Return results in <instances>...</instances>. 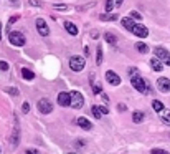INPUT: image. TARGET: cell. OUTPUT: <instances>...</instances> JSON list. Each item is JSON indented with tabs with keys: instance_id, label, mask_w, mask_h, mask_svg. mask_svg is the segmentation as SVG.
I'll return each mask as SVG.
<instances>
[{
	"instance_id": "cell-15",
	"label": "cell",
	"mask_w": 170,
	"mask_h": 154,
	"mask_svg": "<svg viewBox=\"0 0 170 154\" xmlns=\"http://www.w3.org/2000/svg\"><path fill=\"white\" fill-rule=\"evenodd\" d=\"M150 66H152L155 71H162V70H164V65L160 63V60L157 58V56H154V58L150 60Z\"/></svg>"
},
{
	"instance_id": "cell-10",
	"label": "cell",
	"mask_w": 170,
	"mask_h": 154,
	"mask_svg": "<svg viewBox=\"0 0 170 154\" xmlns=\"http://www.w3.org/2000/svg\"><path fill=\"white\" fill-rule=\"evenodd\" d=\"M157 88L162 91V93H168V91H170V80L164 78V76H162V78H159L157 80Z\"/></svg>"
},
{
	"instance_id": "cell-43",
	"label": "cell",
	"mask_w": 170,
	"mask_h": 154,
	"mask_svg": "<svg viewBox=\"0 0 170 154\" xmlns=\"http://www.w3.org/2000/svg\"><path fill=\"white\" fill-rule=\"evenodd\" d=\"M0 38H2V25H0Z\"/></svg>"
},
{
	"instance_id": "cell-14",
	"label": "cell",
	"mask_w": 170,
	"mask_h": 154,
	"mask_svg": "<svg viewBox=\"0 0 170 154\" xmlns=\"http://www.w3.org/2000/svg\"><path fill=\"white\" fill-rule=\"evenodd\" d=\"M65 28L70 35H78V27L73 22H65Z\"/></svg>"
},
{
	"instance_id": "cell-40",
	"label": "cell",
	"mask_w": 170,
	"mask_h": 154,
	"mask_svg": "<svg viewBox=\"0 0 170 154\" xmlns=\"http://www.w3.org/2000/svg\"><path fill=\"white\" fill-rule=\"evenodd\" d=\"M119 109H121V111H124V109H125V104L121 103V104H119Z\"/></svg>"
},
{
	"instance_id": "cell-37",
	"label": "cell",
	"mask_w": 170,
	"mask_h": 154,
	"mask_svg": "<svg viewBox=\"0 0 170 154\" xmlns=\"http://www.w3.org/2000/svg\"><path fill=\"white\" fill-rule=\"evenodd\" d=\"M99 108H101V113H103V114H108L109 113V109L106 108V106H99Z\"/></svg>"
},
{
	"instance_id": "cell-1",
	"label": "cell",
	"mask_w": 170,
	"mask_h": 154,
	"mask_svg": "<svg viewBox=\"0 0 170 154\" xmlns=\"http://www.w3.org/2000/svg\"><path fill=\"white\" fill-rule=\"evenodd\" d=\"M130 83H132V86L139 91V93H147V83L142 80V76L132 75L130 76Z\"/></svg>"
},
{
	"instance_id": "cell-22",
	"label": "cell",
	"mask_w": 170,
	"mask_h": 154,
	"mask_svg": "<svg viewBox=\"0 0 170 154\" xmlns=\"http://www.w3.org/2000/svg\"><path fill=\"white\" fill-rule=\"evenodd\" d=\"M142 119H144V113L135 111V113L132 114V121H134V123H142Z\"/></svg>"
},
{
	"instance_id": "cell-25",
	"label": "cell",
	"mask_w": 170,
	"mask_h": 154,
	"mask_svg": "<svg viewBox=\"0 0 170 154\" xmlns=\"http://www.w3.org/2000/svg\"><path fill=\"white\" fill-rule=\"evenodd\" d=\"M93 116H94L96 119L103 118V113H101V108H99V106H93Z\"/></svg>"
},
{
	"instance_id": "cell-32",
	"label": "cell",
	"mask_w": 170,
	"mask_h": 154,
	"mask_svg": "<svg viewBox=\"0 0 170 154\" xmlns=\"http://www.w3.org/2000/svg\"><path fill=\"white\" fill-rule=\"evenodd\" d=\"M130 17L135 18V20H140V18H142V17H140V13H137V12H130Z\"/></svg>"
},
{
	"instance_id": "cell-24",
	"label": "cell",
	"mask_w": 170,
	"mask_h": 154,
	"mask_svg": "<svg viewBox=\"0 0 170 154\" xmlns=\"http://www.w3.org/2000/svg\"><path fill=\"white\" fill-rule=\"evenodd\" d=\"M114 10V0H106V13H111Z\"/></svg>"
},
{
	"instance_id": "cell-19",
	"label": "cell",
	"mask_w": 170,
	"mask_h": 154,
	"mask_svg": "<svg viewBox=\"0 0 170 154\" xmlns=\"http://www.w3.org/2000/svg\"><path fill=\"white\" fill-rule=\"evenodd\" d=\"M104 40L108 43H111V45H116V43H117V38H116L113 33H104Z\"/></svg>"
},
{
	"instance_id": "cell-13",
	"label": "cell",
	"mask_w": 170,
	"mask_h": 154,
	"mask_svg": "<svg viewBox=\"0 0 170 154\" xmlns=\"http://www.w3.org/2000/svg\"><path fill=\"white\" fill-rule=\"evenodd\" d=\"M76 124H78L79 128L86 129V131H89V129L93 128V124H91V123H89L86 118H78V119H76Z\"/></svg>"
},
{
	"instance_id": "cell-42",
	"label": "cell",
	"mask_w": 170,
	"mask_h": 154,
	"mask_svg": "<svg viewBox=\"0 0 170 154\" xmlns=\"http://www.w3.org/2000/svg\"><path fill=\"white\" fill-rule=\"evenodd\" d=\"M10 2L13 3V5H18V0H10Z\"/></svg>"
},
{
	"instance_id": "cell-39",
	"label": "cell",
	"mask_w": 170,
	"mask_h": 154,
	"mask_svg": "<svg viewBox=\"0 0 170 154\" xmlns=\"http://www.w3.org/2000/svg\"><path fill=\"white\" fill-rule=\"evenodd\" d=\"M84 55H86V56L89 55V46H84Z\"/></svg>"
},
{
	"instance_id": "cell-28",
	"label": "cell",
	"mask_w": 170,
	"mask_h": 154,
	"mask_svg": "<svg viewBox=\"0 0 170 154\" xmlns=\"http://www.w3.org/2000/svg\"><path fill=\"white\" fill-rule=\"evenodd\" d=\"M0 70H2V71H7L8 70V63H7V61L0 60Z\"/></svg>"
},
{
	"instance_id": "cell-38",
	"label": "cell",
	"mask_w": 170,
	"mask_h": 154,
	"mask_svg": "<svg viewBox=\"0 0 170 154\" xmlns=\"http://www.w3.org/2000/svg\"><path fill=\"white\" fill-rule=\"evenodd\" d=\"M91 35H93V38H99V33L96 32V30H93V32H91Z\"/></svg>"
},
{
	"instance_id": "cell-34",
	"label": "cell",
	"mask_w": 170,
	"mask_h": 154,
	"mask_svg": "<svg viewBox=\"0 0 170 154\" xmlns=\"http://www.w3.org/2000/svg\"><path fill=\"white\" fill-rule=\"evenodd\" d=\"M18 18H20V17H18V15H13V17L10 18V20H8V25H12V23H15V22L18 20Z\"/></svg>"
},
{
	"instance_id": "cell-30",
	"label": "cell",
	"mask_w": 170,
	"mask_h": 154,
	"mask_svg": "<svg viewBox=\"0 0 170 154\" xmlns=\"http://www.w3.org/2000/svg\"><path fill=\"white\" fill-rule=\"evenodd\" d=\"M22 111L27 114L28 111H30V104H28V103H23V104H22Z\"/></svg>"
},
{
	"instance_id": "cell-4",
	"label": "cell",
	"mask_w": 170,
	"mask_h": 154,
	"mask_svg": "<svg viewBox=\"0 0 170 154\" xmlns=\"http://www.w3.org/2000/svg\"><path fill=\"white\" fill-rule=\"evenodd\" d=\"M84 58L83 56H71L70 58V68L73 70V71H81L83 68H84Z\"/></svg>"
},
{
	"instance_id": "cell-35",
	"label": "cell",
	"mask_w": 170,
	"mask_h": 154,
	"mask_svg": "<svg viewBox=\"0 0 170 154\" xmlns=\"http://www.w3.org/2000/svg\"><path fill=\"white\" fill-rule=\"evenodd\" d=\"M93 91H94L96 95H99V93H101V86H99V85H94V86H93Z\"/></svg>"
},
{
	"instance_id": "cell-18",
	"label": "cell",
	"mask_w": 170,
	"mask_h": 154,
	"mask_svg": "<svg viewBox=\"0 0 170 154\" xmlns=\"http://www.w3.org/2000/svg\"><path fill=\"white\" fill-rule=\"evenodd\" d=\"M22 76H23L25 80L32 81L33 78H35V73H33L32 70H28V68H22Z\"/></svg>"
},
{
	"instance_id": "cell-6",
	"label": "cell",
	"mask_w": 170,
	"mask_h": 154,
	"mask_svg": "<svg viewBox=\"0 0 170 154\" xmlns=\"http://www.w3.org/2000/svg\"><path fill=\"white\" fill-rule=\"evenodd\" d=\"M154 51H155V56H157L159 60H164V63L167 65V66H170V53H168L167 50H165V48L157 46Z\"/></svg>"
},
{
	"instance_id": "cell-44",
	"label": "cell",
	"mask_w": 170,
	"mask_h": 154,
	"mask_svg": "<svg viewBox=\"0 0 170 154\" xmlns=\"http://www.w3.org/2000/svg\"><path fill=\"white\" fill-rule=\"evenodd\" d=\"M70 154H74V152H70Z\"/></svg>"
},
{
	"instance_id": "cell-16",
	"label": "cell",
	"mask_w": 170,
	"mask_h": 154,
	"mask_svg": "<svg viewBox=\"0 0 170 154\" xmlns=\"http://www.w3.org/2000/svg\"><path fill=\"white\" fill-rule=\"evenodd\" d=\"M99 18L103 22H116L117 20V13H103Z\"/></svg>"
},
{
	"instance_id": "cell-9",
	"label": "cell",
	"mask_w": 170,
	"mask_h": 154,
	"mask_svg": "<svg viewBox=\"0 0 170 154\" xmlns=\"http://www.w3.org/2000/svg\"><path fill=\"white\" fill-rule=\"evenodd\" d=\"M106 80H108V83L109 85H113V86H117L121 85V78H119V75L117 73H114V71H106Z\"/></svg>"
},
{
	"instance_id": "cell-17",
	"label": "cell",
	"mask_w": 170,
	"mask_h": 154,
	"mask_svg": "<svg viewBox=\"0 0 170 154\" xmlns=\"http://www.w3.org/2000/svg\"><path fill=\"white\" fill-rule=\"evenodd\" d=\"M135 25L132 18H129V17H124L122 18V27L125 28V30H132V27Z\"/></svg>"
},
{
	"instance_id": "cell-23",
	"label": "cell",
	"mask_w": 170,
	"mask_h": 154,
	"mask_svg": "<svg viewBox=\"0 0 170 154\" xmlns=\"http://www.w3.org/2000/svg\"><path fill=\"white\" fill-rule=\"evenodd\" d=\"M96 63L103 65V46H98V55H96Z\"/></svg>"
},
{
	"instance_id": "cell-21",
	"label": "cell",
	"mask_w": 170,
	"mask_h": 154,
	"mask_svg": "<svg viewBox=\"0 0 170 154\" xmlns=\"http://www.w3.org/2000/svg\"><path fill=\"white\" fill-rule=\"evenodd\" d=\"M135 48L140 51V53H147L149 51V46L145 45V43H142V42H139V43H135Z\"/></svg>"
},
{
	"instance_id": "cell-33",
	"label": "cell",
	"mask_w": 170,
	"mask_h": 154,
	"mask_svg": "<svg viewBox=\"0 0 170 154\" xmlns=\"http://www.w3.org/2000/svg\"><path fill=\"white\" fill-rule=\"evenodd\" d=\"M56 8V10H61V12H65V10H68V7L66 5H53Z\"/></svg>"
},
{
	"instance_id": "cell-7",
	"label": "cell",
	"mask_w": 170,
	"mask_h": 154,
	"mask_svg": "<svg viewBox=\"0 0 170 154\" xmlns=\"http://www.w3.org/2000/svg\"><path fill=\"white\" fill-rule=\"evenodd\" d=\"M134 33L135 37H140V38H145L149 35V30H147V27H144L142 23H135V25L132 27V30H130Z\"/></svg>"
},
{
	"instance_id": "cell-26",
	"label": "cell",
	"mask_w": 170,
	"mask_h": 154,
	"mask_svg": "<svg viewBox=\"0 0 170 154\" xmlns=\"http://www.w3.org/2000/svg\"><path fill=\"white\" fill-rule=\"evenodd\" d=\"M162 119H164L165 124H168V126H170V113H168V111H165V113L162 114Z\"/></svg>"
},
{
	"instance_id": "cell-41",
	"label": "cell",
	"mask_w": 170,
	"mask_h": 154,
	"mask_svg": "<svg viewBox=\"0 0 170 154\" xmlns=\"http://www.w3.org/2000/svg\"><path fill=\"white\" fill-rule=\"evenodd\" d=\"M121 3H122V0H116V3H114V5H116V7H119Z\"/></svg>"
},
{
	"instance_id": "cell-27",
	"label": "cell",
	"mask_w": 170,
	"mask_h": 154,
	"mask_svg": "<svg viewBox=\"0 0 170 154\" xmlns=\"http://www.w3.org/2000/svg\"><path fill=\"white\" fill-rule=\"evenodd\" d=\"M5 91L8 95H12V96H18V90L17 88H5Z\"/></svg>"
},
{
	"instance_id": "cell-2",
	"label": "cell",
	"mask_w": 170,
	"mask_h": 154,
	"mask_svg": "<svg viewBox=\"0 0 170 154\" xmlns=\"http://www.w3.org/2000/svg\"><path fill=\"white\" fill-rule=\"evenodd\" d=\"M8 42L12 43V45H15V46H23L25 45V37H23V33L20 32H10L8 33Z\"/></svg>"
},
{
	"instance_id": "cell-31",
	"label": "cell",
	"mask_w": 170,
	"mask_h": 154,
	"mask_svg": "<svg viewBox=\"0 0 170 154\" xmlns=\"http://www.w3.org/2000/svg\"><path fill=\"white\" fill-rule=\"evenodd\" d=\"M30 5H33V7H41V2H40V0H30Z\"/></svg>"
},
{
	"instance_id": "cell-8",
	"label": "cell",
	"mask_w": 170,
	"mask_h": 154,
	"mask_svg": "<svg viewBox=\"0 0 170 154\" xmlns=\"http://www.w3.org/2000/svg\"><path fill=\"white\" fill-rule=\"evenodd\" d=\"M36 28H38V33H40L41 37H48L50 35V28H48L46 22L43 20V18H36Z\"/></svg>"
},
{
	"instance_id": "cell-3",
	"label": "cell",
	"mask_w": 170,
	"mask_h": 154,
	"mask_svg": "<svg viewBox=\"0 0 170 154\" xmlns=\"http://www.w3.org/2000/svg\"><path fill=\"white\" fill-rule=\"evenodd\" d=\"M70 96H71V104H70V106L74 108V109H81L83 104H84V98H83V95L79 93V91H73V93H70Z\"/></svg>"
},
{
	"instance_id": "cell-20",
	"label": "cell",
	"mask_w": 170,
	"mask_h": 154,
	"mask_svg": "<svg viewBox=\"0 0 170 154\" xmlns=\"http://www.w3.org/2000/svg\"><path fill=\"white\" fill-rule=\"evenodd\" d=\"M152 108H154V111H164V104H162V101L154 99V101H152Z\"/></svg>"
},
{
	"instance_id": "cell-5",
	"label": "cell",
	"mask_w": 170,
	"mask_h": 154,
	"mask_svg": "<svg viewBox=\"0 0 170 154\" xmlns=\"http://www.w3.org/2000/svg\"><path fill=\"white\" fill-rule=\"evenodd\" d=\"M38 109H40V113H43V114H50L53 111L51 101L48 98H41L40 101H38Z\"/></svg>"
},
{
	"instance_id": "cell-29",
	"label": "cell",
	"mask_w": 170,
	"mask_h": 154,
	"mask_svg": "<svg viewBox=\"0 0 170 154\" xmlns=\"http://www.w3.org/2000/svg\"><path fill=\"white\" fill-rule=\"evenodd\" d=\"M150 152H152V154H168L167 151H164V149H157V147H155V149H152Z\"/></svg>"
},
{
	"instance_id": "cell-12",
	"label": "cell",
	"mask_w": 170,
	"mask_h": 154,
	"mask_svg": "<svg viewBox=\"0 0 170 154\" xmlns=\"http://www.w3.org/2000/svg\"><path fill=\"white\" fill-rule=\"evenodd\" d=\"M18 143H20V129H18V124L15 126V129H13L12 136H10V146L12 149H15L18 146Z\"/></svg>"
},
{
	"instance_id": "cell-36",
	"label": "cell",
	"mask_w": 170,
	"mask_h": 154,
	"mask_svg": "<svg viewBox=\"0 0 170 154\" xmlns=\"http://www.w3.org/2000/svg\"><path fill=\"white\" fill-rule=\"evenodd\" d=\"M25 154H40V152H38L36 149H27V152H25Z\"/></svg>"
},
{
	"instance_id": "cell-11",
	"label": "cell",
	"mask_w": 170,
	"mask_h": 154,
	"mask_svg": "<svg viewBox=\"0 0 170 154\" xmlns=\"http://www.w3.org/2000/svg\"><path fill=\"white\" fill-rule=\"evenodd\" d=\"M58 104H60V106H70V104H71V96H70V93L61 91V93L58 95Z\"/></svg>"
}]
</instances>
